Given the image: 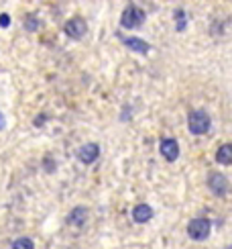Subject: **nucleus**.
Returning <instances> with one entry per match:
<instances>
[{"mask_svg":"<svg viewBox=\"0 0 232 249\" xmlns=\"http://www.w3.org/2000/svg\"><path fill=\"white\" fill-rule=\"evenodd\" d=\"M187 127L194 135H206L210 131V127H212V119H210V115L204 110H194V112H189V117H187Z\"/></svg>","mask_w":232,"mask_h":249,"instance_id":"obj_1","label":"nucleus"},{"mask_svg":"<svg viewBox=\"0 0 232 249\" xmlns=\"http://www.w3.org/2000/svg\"><path fill=\"white\" fill-rule=\"evenodd\" d=\"M145 23V13L136 6V4H129L124 8L122 13V18H120V25L126 27V29H136Z\"/></svg>","mask_w":232,"mask_h":249,"instance_id":"obj_2","label":"nucleus"},{"mask_svg":"<svg viewBox=\"0 0 232 249\" xmlns=\"http://www.w3.org/2000/svg\"><path fill=\"white\" fill-rule=\"evenodd\" d=\"M210 231H212V223H210L208 219H194V221H189V225H187V235L192 237V239H196V241L208 239Z\"/></svg>","mask_w":232,"mask_h":249,"instance_id":"obj_3","label":"nucleus"},{"mask_svg":"<svg viewBox=\"0 0 232 249\" xmlns=\"http://www.w3.org/2000/svg\"><path fill=\"white\" fill-rule=\"evenodd\" d=\"M63 31L67 33L69 39L80 41V39H83V35L88 33V25H86V20H83L82 17H76V18H69L67 20L66 27H63Z\"/></svg>","mask_w":232,"mask_h":249,"instance_id":"obj_4","label":"nucleus"},{"mask_svg":"<svg viewBox=\"0 0 232 249\" xmlns=\"http://www.w3.org/2000/svg\"><path fill=\"white\" fill-rule=\"evenodd\" d=\"M208 188L212 190L216 196H226L228 190H230V184H228V178L218 172H212L208 178Z\"/></svg>","mask_w":232,"mask_h":249,"instance_id":"obj_5","label":"nucleus"},{"mask_svg":"<svg viewBox=\"0 0 232 249\" xmlns=\"http://www.w3.org/2000/svg\"><path fill=\"white\" fill-rule=\"evenodd\" d=\"M78 158L82 163H94L98 158H100V147L96 143H86L82 145L80 151H78Z\"/></svg>","mask_w":232,"mask_h":249,"instance_id":"obj_6","label":"nucleus"},{"mask_svg":"<svg viewBox=\"0 0 232 249\" xmlns=\"http://www.w3.org/2000/svg\"><path fill=\"white\" fill-rule=\"evenodd\" d=\"M161 155L167 160V161H175L177 158H179V145H177V141L175 139H171V137H167V139H163L161 141Z\"/></svg>","mask_w":232,"mask_h":249,"instance_id":"obj_7","label":"nucleus"},{"mask_svg":"<svg viewBox=\"0 0 232 249\" xmlns=\"http://www.w3.org/2000/svg\"><path fill=\"white\" fill-rule=\"evenodd\" d=\"M122 43L129 49L136 51V53H143V55H147L149 53V49H151V45L147 43V41L139 39V37H122Z\"/></svg>","mask_w":232,"mask_h":249,"instance_id":"obj_8","label":"nucleus"},{"mask_svg":"<svg viewBox=\"0 0 232 249\" xmlns=\"http://www.w3.org/2000/svg\"><path fill=\"white\" fill-rule=\"evenodd\" d=\"M133 219H134V223H139V225L149 223L153 219V209L149 204H136L133 209Z\"/></svg>","mask_w":232,"mask_h":249,"instance_id":"obj_9","label":"nucleus"},{"mask_svg":"<svg viewBox=\"0 0 232 249\" xmlns=\"http://www.w3.org/2000/svg\"><path fill=\"white\" fill-rule=\"evenodd\" d=\"M67 221H69L71 225H76V227H82L83 223L88 221V209H86V206H76V209L69 213Z\"/></svg>","mask_w":232,"mask_h":249,"instance_id":"obj_10","label":"nucleus"},{"mask_svg":"<svg viewBox=\"0 0 232 249\" xmlns=\"http://www.w3.org/2000/svg\"><path fill=\"white\" fill-rule=\"evenodd\" d=\"M216 161L222 163V165H232V143L220 145L218 151H216Z\"/></svg>","mask_w":232,"mask_h":249,"instance_id":"obj_11","label":"nucleus"},{"mask_svg":"<svg viewBox=\"0 0 232 249\" xmlns=\"http://www.w3.org/2000/svg\"><path fill=\"white\" fill-rule=\"evenodd\" d=\"M13 249H35V243L31 241L29 237H18L13 243Z\"/></svg>","mask_w":232,"mask_h":249,"instance_id":"obj_12","label":"nucleus"},{"mask_svg":"<svg viewBox=\"0 0 232 249\" xmlns=\"http://www.w3.org/2000/svg\"><path fill=\"white\" fill-rule=\"evenodd\" d=\"M25 29H27V31H37V29H39V20H37L35 15H29V17L25 18Z\"/></svg>","mask_w":232,"mask_h":249,"instance_id":"obj_13","label":"nucleus"},{"mask_svg":"<svg viewBox=\"0 0 232 249\" xmlns=\"http://www.w3.org/2000/svg\"><path fill=\"white\" fill-rule=\"evenodd\" d=\"M175 18H177V31H183L185 29V15H183L182 8L175 13Z\"/></svg>","mask_w":232,"mask_h":249,"instance_id":"obj_14","label":"nucleus"},{"mask_svg":"<svg viewBox=\"0 0 232 249\" xmlns=\"http://www.w3.org/2000/svg\"><path fill=\"white\" fill-rule=\"evenodd\" d=\"M8 25H10V17H8L6 13H2V15H0V27L6 29Z\"/></svg>","mask_w":232,"mask_h":249,"instance_id":"obj_15","label":"nucleus"},{"mask_svg":"<svg viewBox=\"0 0 232 249\" xmlns=\"http://www.w3.org/2000/svg\"><path fill=\"white\" fill-rule=\"evenodd\" d=\"M6 127V121H4V115H2V112H0V131H2Z\"/></svg>","mask_w":232,"mask_h":249,"instance_id":"obj_16","label":"nucleus"},{"mask_svg":"<svg viewBox=\"0 0 232 249\" xmlns=\"http://www.w3.org/2000/svg\"><path fill=\"white\" fill-rule=\"evenodd\" d=\"M45 163H47V170H49V172H53V165H51L53 161H51V158H47V160H45Z\"/></svg>","mask_w":232,"mask_h":249,"instance_id":"obj_17","label":"nucleus"},{"mask_svg":"<svg viewBox=\"0 0 232 249\" xmlns=\"http://www.w3.org/2000/svg\"><path fill=\"white\" fill-rule=\"evenodd\" d=\"M47 121V117H37L35 119V124H41V123H45Z\"/></svg>","mask_w":232,"mask_h":249,"instance_id":"obj_18","label":"nucleus"}]
</instances>
